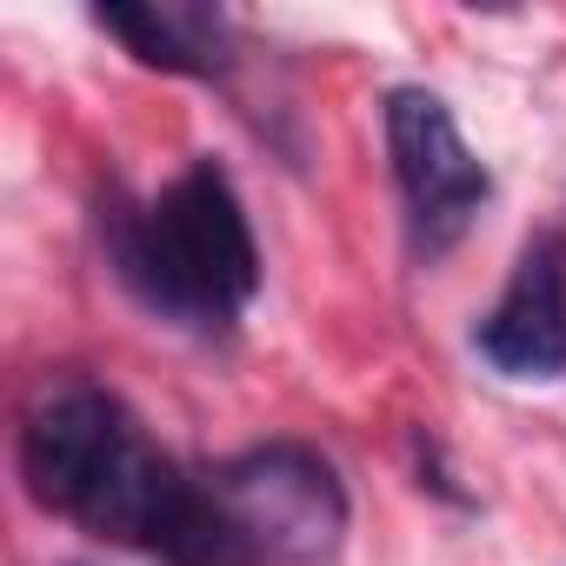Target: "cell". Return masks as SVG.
<instances>
[{
	"mask_svg": "<svg viewBox=\"0 0 566 566\" xmlns=\"http://www.w3.org/2000/svg\"><path fill=\"white\" fill-rule=\"evenodd\" d=\"M21 480L48 513L160 566H253L213 480L160 453L134 407L87 374H48L21 407Z\"/></svg>",
	"mask_w": 566,
	"mask_h": 566,
	"instance_id": "6da1fadb",
	"label": "cell"
},
{
	"mask_svg": "<svg viewBox=\"0 0 566 566\" xmlns=\"http://www.w3.org/2000/svg\"><path fill=\"white\" fill-rule=\"evenodd\" d=\"M101 253L154 321L187 334H227L260 294V247L220 160H193L147 200L114 187L101 200Z\"/></svg>",
	"mask_w": 566,
	"mask_h": 566,
	"instance_id": "7a4b0ae2",
	"label": "cell"
},
{
	"mask_svg": "<svg viewBox=\"0 0 566 566\" xmlns=\"http://www.w3.org/2000/svg\"><path fill=\"white\" fill-rule=\"evenodd\" d=\"M253 566H334L347 539V486L327 453L301 440H266L207 467Z\"/></svg>",
	"mask_w": 566,
	"mask_h": 566,
	"instance_id": "3957f363",
	"label": "cell"
},
{
	"mask_svg": "<svg viewBox=\"0 0 566 566\" xmlns=\"http://www.w3.org/2000/svg\"><path fill=\"white\" fill-rule=\"evenodd\" d=\"M380 120H387V160H394V187H400V207H407L413 253L440 260L480 220V207L493 193V174L467 147L453 107L433 87H394Z\"/></svg>",
	"mask_w": 566,
	"mask_h": 566,
	"instance_id": "277c9868",
	"label": "cell"
},
{
	"mask_svg": "<svg viewBox=\"0 0 566 566\" xmlns=\"http://www.w3.org/2000/svg\"><path fill=\"white\" fill-rule=\"evenodd\" d=\"M473 354L506 380H553L566 367V233L559 227L520 247L513 280L473 327Z\"/></svg>",
	"mask_w": 566,
	"mask_h": 566,
	"instance_id": "5b68a950",
	"label": "cell"
},
{
	"mask_svg": "<svg viewBox=\"0 0 566 566\" xmlns=\"http://www.w3.org/2000/svg\"><path fill=\"white\" fill-rule=\"evenodd\" d=\"M94 28L114 34L140 67H160V74L220 81L233 67V28L207 0H101Z\"/></svg>",
	"mask_w": 566,
	"mask_h": 566,
	"instance_id": "8992f818",
	"label": "cell"
}]
</instances>
